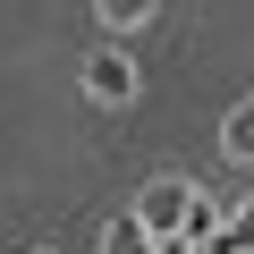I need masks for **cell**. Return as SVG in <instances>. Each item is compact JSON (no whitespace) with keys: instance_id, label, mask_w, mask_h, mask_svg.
<instances>
[{"instance_id":"cell-8","label":"cell","mask_w":254,"mask_h":254,"mask_svg":"<svg viewBox=\"0 0 254 254\" xmlns=\"http://www.w3.org/2000/svg\"><path fill=\"white\" fill-rule=\"evenodd\" d=\"M153 254H203L195 237H153Z\"/></svg>"},{"instance_id":"cell-2","label":"cell","mask_w":254,"mask_h":254,"mask_svg":"<svg viewBox=\"0 0 254 254\" xmlns=\"http://www.w3.org/2000/svg\"><path fill=\"white\" fill-rule=\"evenodd\" d=\"M187 203H195V187H187V178H161V187L136 195V220H144L153 237H187Z\"/></svg>"},{"instance_id":"cell-3","label":"cell","mask_w":254,"mask_h":254,"mask_svg":"<svg viewBox=\"0 0 254 254\" xmlns=\"http://www.w3.org/2000/svg\"><path fill=\"white\" fill-rule=\"evenodd\" d=\"M203 254H254V203H237V212L203 237Z\"/></svg>"},{"instance_id":"cell-5","label":"cell","mask_w":254,"mask_h":254,"mask_svg":"<svg viewBox=\"0 0 254 254\" xmlns=\"http://www.w3.org/2000/svg\"><path fill=\"white\" fill-rule=\"evenodd\" d=\"M102 254H153V229L127 212V220H110V229H102Z\"/></svg>"},{"instance_id":"cell-4","label":"cell","mask_w":254,"mask_h":254,"mask_svg":"<svg viewBox=\"0 0 254 254\" xmlns=\"http://www.w3.org/2000/svg\"><path fill=\"white\" fill-rule=\"evenodd\" d=\"M93 17H102L110 34H136V26H153V17H161V0H93Z\"/></svg>"},{"instance_id":"cell-9","label":"cell","mask_w":254,"mask_h":254,"mask_svg":"<svg viewBox=\"0 0 254 254\" xmlns=\"http://www.w3.org/2000/svg\"><path fill=\"white\" fill-rule=\"evenodd\" d=\"M43 254H51V246H43Z\"/></svg>"},{"instance_id":"cell-6","label":"cell","mask_w":254,"mask_h":254,"mask_svg":"<svg viewBox=\"0 0 254 254\" xmlns=\"http://www.w3.org/2000/svg\"><path fill=\"white\" fill-rule=\"evenodd\" d=\"M220 153H229V161H254V102H237V110H229V127H220Z\"/></svg>"},{"instance_id":"cell-1","label":"cell","mask_w":254,"mask_h":254,"mask_svg":"<svg viewBox=\"0 0 254 254\" xmlns=\"http://www.w3.org/2000/svg\"><path fill=\"white\" fill-rule=\"evenodd\" d=\"M85 93H93L102 110L136 102V60H127V34H110L102 51H85Z\"/></svg>"},{"instance_id":"cell-7","label":"cell","mask_w":254,"mask_h":254,"mask_svg":"<svg viewBox=\"0 0 254 254\" xmlns=\"http://www.w3.org/2000/svg\"><path fill=\"white\" fill-rule=\"evenodd\" d=\"M212 229H220V212H212V203H203V195H195V203H187V237H195V246H203V237H212Z\"/></svg>"}]
</instances>
